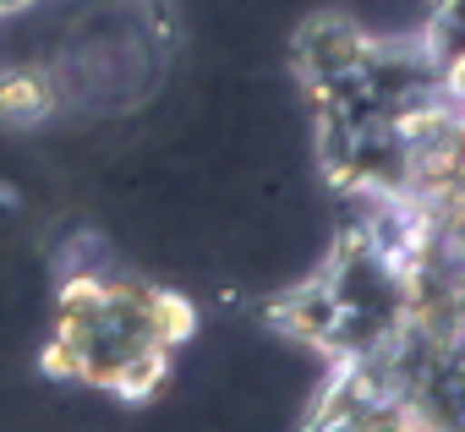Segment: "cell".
<instances>
[{"label":"cell","mask_w":465,"mask_h":432,"mask_svg":"<svg viewBox=\"0 0 465 432\" xmlns=\"http://www.w3.org/2000/svg\"><path fill=\"white\" fill-rule=\"evenodd\" d=\"M361 50H367V34L351 17H312L296 34V61H302L307 83H329L340 72H356Z\"/></svg>","instance_id":"6da1fadb"}]
</instances>
